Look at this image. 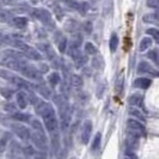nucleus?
Returning a JSON list of instances; mask_svg holds the SVG:
<instances>
[{"label":"nucleus","instance_id":"f257e3e1","mask_svg":"<svg viewBox=\"0 0 159 159\" xmlns=\"http://www.w3.org/2000/svg\"><path fill=\"white\" fill-rule=\"evenodd\" d=\"M127 127H128V133L133 134L135 136H140L145 134V126H143L141 122L136 121L134 119H129L127 121Z\"/></svg>","mask_w":159,"mask_h":159},{"label":"nucleus","instance_id":"f03ea898","mask_svg":"<svg viewBox=\"0 0 159 159\" xmlns=\"http://www.w3.org/2000/svg\"><path fill=\"white\" fill-rule=\"evenodd\" d=\"M31 140H32V143H34V145H35L39 150H42V151H46V150H47V138H46L43 132L36 130L35 133H32Z\"/></svg>","mask_w":159,"mask_h":159},{"label":"nucleus","instance_id":"7ed1b4c3","mask_svg":"<svg viewBox=\"0 0 159 159\" xmlns=\"http://www.w3.org/2000/svg\"><path fill=\"white\" fill-rule=\"evenodd\" d=\"M11 129L15 132V134H16L19 139H22L23 141H28L30 138H31V134H30V132H29V129L23 126V125H20V123H12L11 125Z\"/></svg>","mask_w":159,"mask_h":159},{"label":"nucleus","instance_id":"20e7f679","mask_svg":"<svg viewBox=\"0 0 159 159\" xmlns=\"http://www.w3.org/2000/svg\"><path fill=\"white\" fill-rule=\"evenodd\" d=\"M20 73H23V75L28 77L29 79L35 80V81H40V84L41 83H43L42 75H41V73H42V72L37 71L35 67H31V66L25 65V66L23 67V70L20 71Z\"/></svg>","mask_w":159,"mask_h":159},{"label":"nucleus","instance_id":"39448f33","mask_svg":"<svg viewBox=\"0 0 159 159\" xmlns=\"http://www.w3.org/2000/svg\"><path fill=\"white\" fill-rule=\"evenodd\" d=\"M31 13L34 15L35 18H37L39 20H41L43 24H52V16L44 8H32Z\"/></svg>","mask_w":159,"mask_h":159},{"label":"nucleus","instance_id":"423d86ee","mask_svg":"<svg viewBox=\"0 0 159 159\" xmlns=\"http://www.w3.org/2000/svg\"><path fill=\"white\" fill-rule=\"evenodd\" d=\"M43 121H44V126H46L49 133H54V132L57 130L59 121L56 120L55 114H52V115H48L46 117H43Z\"/></svg>","mask_w":159,"mask_h":159},{"label":"nucleus","instance_id":"0eeeda50","mask_svg":"<svg viewBox=\"0 0 159 159\" xmlns=\"http://www.w3.org/2000/svg\"><path fill=\"white\" fill-rule=\"evenodd\" d=\"M91 133H92V122L90 120H86L83 125V129H81V141L83 143H88L90 138H91Z\"/></svg>","mask_w":159,"mask_h":159},{"label":"nucleus","instance_id":"6e6552de","mask_svg":"<svg viewBox=\"0 0 159 159\" xmlns=\"http://www.w3.org/2000/svg\"><path fill=\"white\" fill-rule=\"evenodd\" d=\"M138 73L139 74H151V75H154V77H159V72L156 71L153 67H152L150 64H147V62H140L139 66H138Z\"/></svg>","mask_w":159,"mask_h":159},{"label":"nucleus","instance_id":"1a4fd4ad","mask_svg":"<svg viewBox=\"0 0 159 159\" xmlns=\"http://www.w3.org/2000/svg\"><path fill=\"white\" fill-rule=\"evenodd\" d=\"M23 54H24V56H26L28 59H31V60H35V61L42 60V55H41L40 52H37L35 48L29 47V46L25 47V49L23 50Z\"/></svg>","mask_w":159,"mask_h":159},{"label":"nucleus","instance_id":"9d476101","mask_svg":"<svg viewBox=\"0 0 159 159\" xmlns=\"http://www.w3.org/2000/svg\"><path fill=\"white\" fill-rule=\"evenodd\" d=\"M139 136H135L130 133H128V136L126 139V146H127L128 150H135L139 145V141H138Z\"/></svg>","mask_w":159,"mask_h":159},{"label":"nucleus","instance_id":"9b49d317","mask_svg":"<svg viewBox=\"0 0 159 159\" xmlns=\"http://www.w3.org/2000/svg\"><path fill=\"white\" fill-rule=\"evenodd\" d=\"M28 102H29V98H28L25 92L20 91V92L17 93V104L20 109H25L28 107Z\"/></svg>","mask_w":159,"mask_h":159},{"label":"nucleus","instance_id":"f8f14e48","mask_svg":"<svg viewBox=\"0 0 159 159\" xmlns=\"http://www.w3.org/2000/svg\"><path fill=\"white\" fill-rule=\"evenodd\" d=\"M151 83H152L151 79H148V78H138V79H135V81H134V86L138 89L146 90V89L150 88Z\"/></svg>","mask_w":159,"mask_h":159},{"label":"nucleus","instance_id":"ddd939ff","mask_svg":"<svg viewBox=\"0 0 159 159\" xmlns=\"http://www.w3.org/2000/svg\"><path fill=\"white\" fill-rule=\"evenodd\" d=\"M11 23H12V25H15L16 28L22 29V28H25V26H26L28 19H26L25 17H13L12 20H11Z\"/></svg>","mask_w":159,"mask_h":159},{"label":"nucleus","instance_id":"4468645a","mask_svg":"<svg viewBox=\"0 0 159 159\" xmlns=\"http://www.w3.org/2000/svg\"><path fill=\"white\" fill-rule=\"evenodd\" d=\"M123 88H125V77L123 74H120L119 77L116 78V83H115V91L117 95H121L122 91H123Z\"/></svg>","mask_w":159,"mask_h":159},{"label":"nucleus","instance_id":"2eb2a0df","mask_svg":"<svg viewBox=\"0 0 159 159\" xmlns=\"http://www.w3.org/2000/svg\"><path fill=\"white\" fill-rule=\"evenodd\" d=\"M39 48H40L41 50H43V52L46 53V55H47L48 59H50V60H52V59L55 56L53 48L50 47L48 43H40V44H39Z\"/></svg>","mask_w":159,"mask_h":159},{"label":"nucleus","instance_id":"dca6fc26","mask_svg":"<svg viewBox=\"0 0 159 159\" xmlns=\"http://www.w3.org/2000/svg\"><path fill=\"white\" fill-rule=\"evenodd\" d=\"M128 102L133 107H143V96L139 95V93H135V95L129 97Z\"/></svg>","mask_w":159,"mask_h":159},{"label":"nucleus","instance_id":"f3484780","mask_svg":"<svg viewBox=\"0 0 159 159\" xmlns=\"http://www.w3.org/2000/svg\"><path fill=\"white\" fill-rule=\"evenodd\" d=\"M71 85L73 89H80L81 86H83V79H81V77H79V75H77V74H73L71 77Z\"/></svg>","mask_w":159,"mask_h":159},{"label":"nucleus","instance_id":"a211bd4d","mask_svg":"<svg viewBox=\"0 0 159 159\" xmlns=\"http://www.w3.org/2000/svg\"><path fill=\"white\" fill-rule=\"evenodd\" d=\"M12 119L16 121H20V122H30L31 116L28 114H23V112H15L12 115Z\"/></svg>","mask_w":159,"mask_h":159},{"label":"nucleus","instance_id":"6ab92c4d","mask_svg":"<svg viewBox=\"0 0 159 159\" xmlns=\"http://www.w3.org/2000/svg\"><path fill=\"white\" fill-rule=\"evenodd\" d=\"M88 60H89L88 55H85V54H81V53H80L79 55L74 59L75 67H78V68H79V67H81V66H84V65L88 62Z\"/></svg>","mask_w":159,"mask_h":159},{"label":"nucleus","instance_id":"aec40b11","mask_svg":"<svg viewBox=\"0 0 159 159\" xmlns=\"http://www.w3.org/2000/svg\"><path fill=\"white\" fill-rule=\"evenodd\" d=\"M117 46H119V37L116 34H112L111 37H110V42H109V47H110V52L114 53L116 52L117 49Z\"/></svg>","mask_w":159,"mask_h":159},{"label":"nucleus","instance_id":"412c9836","mask_svg":"<svg viewBox=\"0 0 159 159\" xmlns=\"http://www.w3.org/2000/svg\"><path fill=\"white\" fill-rule=\"evenodd\" d=\"M85 53L88 55H97V48L95 47V44H92L91 42H86L85 43Z\"/></svg>","mask_w":159,"mask_h":159},{"label":"nucleus","instance_id":"4be33fe9","mask_svg":"<svg viewBox=\"0 0 159 159\" xmlns=\"http://www.w3.org/2000/svg\"><path fill=\"white\" fill-rule=\"evenodd\" d=\"M152 46V40L150 37H143L141 42H140V46H139V49L141 50V52H145L146 49H148V48Z\"/></svg>","mask_w":159,"mask_h":159},{"label":"nucleus","instance_id":"5701e85b","mask_svg":"<svg viewBox=\"0 0 159 159\" xmlns=\"http://www.w3.org/2000/svg\"><path fill=\"white\" fill-rule=\"evenodd\" d=\"M114 6V1L112 0H105L104 1V6H103V16H108L112 10Z\"/></svg>","mask_w":159,"mask_h":159},{"label":"nucleus","instance_id":"b1692460","mask_svg":"<svg viewBox=\"0 0 159 159\" xmlns=\"http://www.w3.org/2000/svg\"><path fill=\"white\" fill-rule=\"evenodd\" d=\"M78 24L75 20H73V19H70V20H67L66 22V25H65V29L67 30L68 32H74L77 29H78V26H77Z\"/></svg>","mask_w":159,"mask_h":159},{"label":"nucleus","instance_id":"393cba45","mask_svg":"<svg viewBox=\"0 0 159 159\" xmlns=\"http://www.w3.org/2000/svg\"><path fill=\"white\" fill-rule=\"evenodd\" d=\"M147 56H148V59H151L154 64L159 66V50L153 49V50H151V52H148Z\"/></svg>","mask_w":159,"mask_h":159},{"label":"nucleus","instance_id":"a878e982","mask_svg":"<svg viewBox=\"0 0 159 159\" xmlns=\"http://www.w3.org/2000/svg\"><path fill=\"white\" fill-rule=\"evenodd\" d=\"M49 83L53 85V86H56V85H59L60 84V74L59 73H56V72H54V73H52L50 75H49Z\"/></svg>","mask_w":159,"mask_h":159},{"label":"nucleus","instance_id":"bb28decb","mask_svg":"<svg viewBox=\"0 0 159 159\" xmlns=\"http://www.w3.org/2000/svg\"><path fill=\"white\" fill-rule=\"evenodd\" d=\"M11 20H12L11 13L5 11V10H0V22L6 23V22H11Z\"/></svg>","mask_w":159,"mask_h":159},{"label":"nucleus","instance_id":"cd10ccee","mask_svg":"<svg viewBox=\"0 0 159 159\" xmlns=\"http://www.w3.org/2000/svg\"><path fill=\"white\" fill-rule=\"evenodd\" d=\"M92 66L97 68V70H101V68H103L104 67V61L103 59L101 57V56H96L93 57V60H92Z\"/></svg>","mask_w":159,"mask_h":159},{"label":"nucleus","instance_id":"c85d7f7f","mask_svg":"<svg viewBox=\"0 0 159 159\" xmlns=\"http://www.w3.org/2000/svg\"><path fill=\"white\" fill-rule=\"evenodd\" d=\"M37 90H39V92H40L41 95L43 96V97H46V98H50V90L46 86V85H43V84H41L37 86Z\"/></svg>","mask_w":159,"mask_h":159},{"label":"nucleus","instance_id":"c756f323","mask_svg":"<svg viewBox=\"0 0 159 159\" xmlns=\"http://www.w3.org/2000/svg\"><path fill=\"white\" fill-rule=\"evenodd\" d=\"M67 40H66V37H61L60 40L57 41V48H59V52L60 53H65L66 52V49H67Z\"/></svg>","mask_w":159,"mask_h":159},{"label":"nucleus","instance_id":"7c9ffc66","mask_svg":"<svg viewBox=\"0 0 159 159\" xmlns=\"http://www.w3.org/2000/svg\"><path fill=\"white\" fill-rule=\"evenodd\" d=\"M101 139H102V134L101 133H97L93 139V143H92V151H97L101 146Z\"/></svg>","mask_w":159,"mask_h":159},{"label":"nucleus","instance_id":"2f4dec72","mask_svg":"<svg viewBox=\"0 0 159 159\" xmlns=\"http://www.w3.org/2000/svg\"><path fill=\"white\" fill-rule=\"evenodd\" d=\"M146 32H147L148 35H151L152 37L154 39V41L159 44V30L158 29H156V28H150V29H147Z\"/></svg>","mask_w":159,"mask_h":159},{"label":"nucleus","instance_id":"473e14b6","mask_svg":"<svg viewBox=\"0 0 159 159\" xmlns=\"http://www.w3.org/2000/svg\"><path fill=\"white\" fill-rule=\"evenodd\" d=\"M10 43H11V46H13L15 48H18V49H19V50H22V52H23L24 49H25V47L28 46V44H25L24 42H22V41H18V40L10 41Z\"/></svg>","mask_w":159,"mask_h":159},{"label":"nucleus","instance_id":"72a5a7b5","mask_svg":"<svg viewBox=\"0 0 159 159\" xmlns=\"http://www.w3.org/2000/svg\"><path fill=\"white\" fill-rule=\"evenodd\" d=\"M89 8H90V5H89V2H85V1H83V2H80L78 4V11H79L81 15H85L86 12L89 11Z\"/></svg>","mask_w":159,"mask_h":159},{"label":"nucleus","instance_id":"f704fd0d","mask_svg":"<svg viewBox=\"0 0 159 159\" xmlns=\"http://www.w3.org/2000/svg\"><path fill=\"white\" fill-rule=\"evenodd\" d=\"M62 59H60V57H53L52 59V67L53 68H56V70H59V68H61L62 67Z\"/></svg>","mask_w":159,"mask_h":159},{"label":"nucleus","instance_id":"c9c22d12","mask_svg":"<svg viewBox=\"0 0 159 159\" xmlns=\"http://www.w3.org/2000/svg\"><path fill=\"white\" fill-rule=\"evenodd\" d=\"M129 114L133 115V116H135V117H138L139 120H141V121H145L143 115L140 112V110H138V109H129Z\"/></svg>","mask_w":159,"mask_h":159},{"label":"nucleus","instance_id":"e433bc0d","mask_svg":"<svg viewBox=\"0 0 159 159\" xmlns=\"http://www.w3.org/2000/svg\"><path fill=\"white\" fill-rule=\"evenodd\" d=\"M30 123H31L32 127L35 128L36 130H39V132H43V133H44L43 127H42V125H41L40 121H37V120H31V121H30Z\"/></svg>","mask_w":159,"mask_h":159},{"label":"nucleus","instance_id":"4c0bfd02","mask_svg":"<svg viewBox=\"0 0 159 159\" xmlns=\"http://www.w3.org/2000/svg\"><path fill=\"white\" fill-rule=\"evenodd\" d=\"M83 28H84V31L86 32V34H89V35L92 32V23L91 22H85Z\"/></svg>","mask_w":159,"mask_h":159},{"label":"nucleus","instance_id":"58836bf2","mask_svg":"<svg viewBox=\"0 0 159 159\" xmlns=\"http://www.w3.org/2000/svg\"><path fill=\"white\" fill-rule=\"evenodd\" d=\"M0 91H1V95L4 96L5 98H11V97H12V92H13L12 90H8V89H1Z\"/></svg>","mask_w":159,"mask_h":159},{"label":"nucleus","instance_id":"ea45409f","mask_svg":"<svg viewBox=\"0 0 159 159\" xmlns=\"http://www.w3.org/2000/svg\"><path fill=\"white\" fill-rule=\"evenodd\" d=\"M6 146H7V143H6V140L5 139H1L0 140V154H2L5 150H6Z\"/></svg>","mask_w":159,"mask_h":159},{"label":"nucleus","instance_id":"a19ab883","mask_svg":"<svg viewBox=\"0 0 159 159\" xmlns=\"http://www.w3.org/2000/svg\"><path fill=\"white\" fill-rule=\"evenodd\" d=\"M5 110H6V111H8V112H13V114H15V112H17L16 108H15L12 104H6V105H5Z\"/></svg>","mask_w":159,"mask_h":159},{"label":"nucleus","instance_id":"79ce46f5","mask_svg":"<svg viewBox=\"0 0 159 159\" xmlns=\"http://www.w3.org/2000/svg\"><path fill=\"white\" fill-rule=\"evenodd\" d=\"M42 2L47 6H50V7H54L56 4H55V0H42Z\"/></svg>","mask_w":159,"mask_h":159},{"label":"nucleus","instance_id":"37998d69","mask_svg":"<svg viewBox=\"0 0 159 159\" xmlns=\"http://www.w3.org/2000/svg\"><path fill=\"white\" fill-rule=\"evenodd\" d=\"M24 152H25V154H26V156H32V154L35 153V151H34V148H32L31 146L25 147V148H24Z\"/></svg>","mask_w":159,"mask_h":159},{"label":"nucleus","instance_id":"c03bdc74","mask_svg":"<svg viewBox=\"0 0 159 159\" xmlns=\"http://www.w3.org/2000/svg\"><path fill=\"white\" fill-rule=\"evenodd\" d=\"M126 156H127V157H132V158H136L135 154H134V153H132V152H129V150H127V152H126Z\"/></svg>","mask_w":159,"mask_h":159},{"label":"nucleus","instance_id":"a18cd8bd","mask_svg":"<svg viewBox=\"0 0 159 159\" xmlns=\"http://www.w3.org/2000/svg\"><path fill=\"white\" fill-rule=\"evenodd\" d=\"M41 68H42V73H46L48 71V66L46 65H41Z\"/></svg>","mask_w":159,"mask_h":159},{"label":"nucleus","instance_id":"49530a36","mask_svg":"<svg viewBox=\"0 0 159 159\" xmlns=\"http://www.w3.org/2000/svg\"><path fill=\"white\" fill-rule=\"evenodd\" d=\"M2 1H4L5 4H11V2H13L15 0H2Z\"/></svg>","mask_w":159,"mask_h":159},{"label":"nucleus","instance_id":"de8ad7c7","mask_svg":"<svg viewBox=\"0 0 159 159\" xmlns=\"http://www.w3.org/2000/svg\"><path fill=\"white\" fill-rule=\"evenodd\" d=\"M39 1H40V0H31V2H32V4H37Z\"/></svg>","mask_w":159,"mask_h":159},{"label":"nucleus","instance_id":"09e8293b","mask_svg":"<svg viewBox=\"0 0 159 159\" xmlns=\"http://www.w3.org/2000/svg\"><path fill=\"white\" fill-rule=\"evenodd\" d=\"M156 1H158V2H159V0H156Z\"/></svg>","mask_w":159,"mask_h":159}]
</instances>
